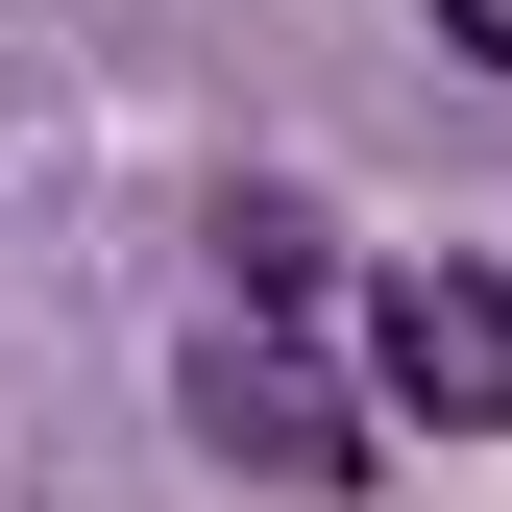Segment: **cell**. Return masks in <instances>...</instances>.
Returning a JSON list of instances; mask_svg holds the SVG:
<instances>
[{
    "label": "cell",
    "mask_w": 512,
    "mask_h": 512,
    "mask_svg": "<svg viewBox=\"0 0 512 512\" xmlns=\"http://www.w3.org/2000/svg\"><path fill=\"white\" fill-rule=\"evenodd\" d=\"M366 391H391V415H439V439H488V415H512V269L415 244V269L366 293Z\"/></svg>",
    "instance_id": "cell-1"
},
{
    "label": "cell",
    "mask_w": 512,
    "mask_h": 512,
    "mask_svg": "<svg viewBox=\"0 0 512 512\" xmlns=\"http://www.w3.org/2000/svg\"><path fill=\"white\" fill-rule=\"evenodd\" d=\"M196 439H220V464H269V488H342V464H366V415L317 391L293 317H220V342H196Z\"/></svg>",
    "instance_id": "cell-2"
},
{
    "label": "cell",
    "mask_w": 512,
    "mask_h": 512,
    "mask_svg": "<svg viewBox=\"0 0 512 512\" xmlns=\"http://www.w3.org/2000/svg\"><path fill=\"white\" fill-rule=\"evenodd\" d=\"M317 293V220H293V171H244L220 196V317H293Z\"/></svg>",
    "instance_id": "cell-3"
},
{
    "label": "cell",
    "mask_w": 512,
    "mask_h": 512,
    "mask_svg": "<svg viewBox=\"0 0 512 512\" xmlns=\"http://www.w3.org/2000/svg\"><path fill=\"white\" fill-rule=\"evenodd\" d=\"M439 49H464V74H512V0H439Z\"/></svg>",
    "instance_id": "cell-4"
}]
</instances>
